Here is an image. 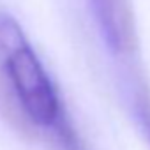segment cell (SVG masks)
Masks as SVG:
<instances>
[{
  "label": "cell",
  "instance_id": "cell-1",
  "mask_svg": "<svg viewBox=\"0 0 150 150\" xmlns=\"http://www.w3.org/2000/svg\"><path fill=\"white\" fill-rule=\"evenodd\" d=\"M0 46L11 88L32 124L51 129L65 150H81L78 136L65 118L58 92L18 23L0 14Z\"/></svg>",
  "mask_w": 150,
  "mask_h": 150
},
{
  "label": "cell",
  "instance_id": "cell-2",
  "mask_svg": "<svg viewBox=\"0 0 150 150\" xmlns=\"http://www.w3.org/2000/svg\"><path fill=\"white\" fill-rule=\"evenodd\" d=\"M99 34L118 58H129L138 48L134 14L129 0H88Z\"/></svg>",
  "mask_w": 150,
  "mask_h": 150
},
{
  "label": "cell",
  "instance_id": "cell-3",
  "mask_svg": "<svg viewBox=\"0 0 150 150\" xmlns=\"http://www.w3.org/2000/svg\"><path fill=\"white\" fill-rule=\"evenodd\" d=\"M129 92H131L129 96H131V108L134 118L139 129L143 131L146 141L150 143V88L143 83V80L134 76L131 80Z\"/></svg>",
  "mask_w": 150,
  "mask_h": 150
}]
</instances>
